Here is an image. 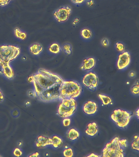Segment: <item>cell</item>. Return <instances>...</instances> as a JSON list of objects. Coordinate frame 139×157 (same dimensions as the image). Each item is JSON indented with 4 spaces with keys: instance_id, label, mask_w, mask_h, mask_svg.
Masks as SVG:
<instances>
[{
    "instance_id": "27",
    "label": "cell",
    "mask_w": 139,
    "mask_h": 157,
    "mask_svg": "<svg viewBox=\"0 0 139 157\" xmlns=\"http://www.w3.org/2000/svg\"><path fill=\"white\" fill-rule=\"evenodd\" d=\"M71 124V119L66 118L63 120V125L64 127H68Z\"/></svg>"
},
{
    "instance_id": "15",
    "label": "cell",
    "mask_w": 139,
    "mask_h": 157,
    "mask_svg": "<svg viewBox=\"0 0 139 157\" xmlns=\"http://www.w3.org/2000/svg\"><path fill=\"white\" fill-rule=\"evenodd\" d=\"M79 136H80V134L74 128L70 129L67 133V138L72 140H74L76 139L79 137Z\"/></svg>"
},
{
    "instance_id": "4",
    "label": "cell",
    "mask_w": 139,
    "mask_h": 157,
    "mask_svg": "<svg viewBox=\"0 0 139 157\" xmlns=\"http://www.w3.org/2000/svg\"><path fill=\"white\" fill-rule=\"evenodd\" d=\"M119 138L115 137L110 143L106 144L105 147L103 150L102 157H123L124 153L120 145Z\"/></svg>"
},
{
    "instance_id": "21",
    "label": "cell",
    "mask_w": 139,
    "mask_h": 157,
    "mask_svg": "<svg viewBox=\"0 0 139 157\" xmlns=\"http://www.w3.org/2000/svg\"><path fill=\"white\" fill-rule=\"evenodd\" d=\"M139 85L138 80L135 82V84L131 88V91L135 95H138L139 93Z\"/></svg>"
},
{
    "instance_id": "8",
    "label": "cell",
    "mask_w": 139,
    "mask_h": 157,
    "mask_svg": "<svg viewBox=\"0 0 139 157\" xmlns=\"http://www.w3.org/2000/svg\"><path fill=\"white\" fill-rule=\"evenodd\" d=\"M71 13V8L65 6L60 8L54 12V15L58 22H65L68 19Z\"/></svg>"
},
{
    "instance_id": "19",
    "label": "cell",
    "mask_w": 139,
    "mask_h": 157,
    "mask_svg": "<svg viewBox=\"0 0 139 157\" xmlns=\"http://www.w3.org/2000/svg\"><path fill=\"white\" fill-rule=\"evenodd\" d=\"M98 96L100 98V100L102 101L103 103L105 105H107L112 102V100L109 97L100 94H98Z\"/></svg>"
},
{
    "instance_id": "11",
    "label": "cell",
    "mask_w": 139,
    "mask_h": 157,
    "mask_svg": "<svg viewBox=\"0 0 139 157\" xmlns=\"http://www.w3.org/2000/svg\"><path fill=\"white\" fill-rule=\"evenodd\" d=\"M96 63V60L93 57L88 58L84 60L81 66V69L86 71L91 70L95 67Z\"/></svg>"
},
{
    "instance_id": "12",
    "label": "cell",
    "mask_w": 139,
    "mask_h": 157,
    "mask_svg": "<svg viewBox=\"0 0 139 157\" xmlns=\"http://www.w3.org/2000/svg\"><path fill=\"white\" fill-rule=\"evenodd\" d=\"M52 145V139L40 136L38 137L37 143L38 147H44L47 145Z\"/></svg>"
},
{
    "instance_id": "6",
    "label": "cell",
    "mask_w": 139,
    "mask_h": 157,
    "mask_svg": "<svg viewBox=\"0 0 139 157\" xmlns=\"http://www.w3.org/2000/svg\"><path fill=\"white\" fill-rule=\"evenodd\" d=\"M132 116V115L127 111L117 109L114 111L111 118L118 127L125 128L129 123Z\"/></svg>"
},
{
    "instance_id": "25",
    "label": "cell",
    "mask_w": 139,
    "mask_h": 157,
    "mask_svg": "<svg viewBox=\"0 0 139 157\" xmlns=\"http://www.w3.org/2000/svg\"><path fill=\"white\" fill-rule=\"evenodd\" d=\"M116 48L119 52H123L125 51V46L122 43L117 42L116 44Z\"/></svg>"
},
{
    "instance_id": "1",
    "label": "cell",
    "mask_w": 139,
    "mask_h": 157,
    "mask_svg": "<svg viewBox=\"0 0 139 157\" xmlns=\"http://www.w3.org/2000/svg\"><path fill=\"white\" fill-rule=\"evenodd\" d=\"M32 77L36 97L40 100L47 102L60 100L63 81L60 76L40 69Z\"/></svg>"
},
{
    "instance_id": "29",
    "label": "cell",
    "mask_w": 139,
    "mask_h": 157,
    "mask_svg": "<svg viewBox=\"0 0 139 157\" xmlns=\"http://www.w3.org/2000/svg\"><path fill=\"white\" fill-rule=\"evenodd\" d=\"M13 154L16 156L19 157L22 155V152L19 149L16 148L13 151Z\"/></svg>"
},
{
    "instance_id": "23",
    "label": "cell",
    "mask_w": 139,
    "mask_h": 157,
    "mask_svg": "<svg viewBox=\"0 0 139 157\" xmlns=\"http://www.w3.org/2000/svg\"><path fill=\"white\" fill-rule=\"evenodd\" d=\"M63 48L64 52L67 55H70L72 53V48L70 44H64L63 45Z\"/></svg>"
},
{
    "instance_id": "3",
    "label": "cell",
    "mask_w": 139,
    "mask_h": 157,
    "mask_svg": "<svg viewBox=\"0 0 139 157\" xmlns=\"http://www.w3.org/2000/svg\"><path fill=\"white\" fill-rule=\"evenodd\" d=\"M81 91L82 88L78 83L73 81H63L61 88L60 100L76 98L81 95Z\"/></svg>"
},
{
    "instance_id": "14",
    "label": "cell",
    "mask_w": 139,
    "mask_h": 157,
    "mask_svg": "<svg viewBox=\"0 0 139 157\" xmlns=\"http://www.w3.org/2000/svg\"><path fill=\"white\" fill-rule=\"evenodd\" d=\"M30 50L31 53L34 55H38L43 51V47L40 44H34L30 48Z\"/></svg>"
},
{
    "instance_id": "31",
    "label": "cell",
    "mask_w": 139,
    "mask_h": 157,
    "mask_svg": "<svg viewBox=\"0 0 139 157\" xmlns=\"http://www.w3.org/2000/svg\"><path fill=\"white\" fill-rule=\"evenodd\" d=\"M85 0H71V1L74 4H81L85 1Z\"/></svg>"
},
{
    "instance_id": "7",
    "label": "cell",
    "mask_w": 139,
    "mask_h": 157,
    "mask_svg": "<svg viewBox=\"0 0 139 157\" xmlns=\"http://www.w3.org/2000/svg\"><path fill=\"white\" fill-rule=\"evenodd\" d=\"M98 77L94 73L90 72L85 75L82 79L84 85L91 90H94L98 86Z\"/></svg>"
},
{
    "instance_id": "30",
    "label": "cell",
    "mask_w": 139,
    "mask_h": 157,
    "mask_svg": "<svg viewBox=\"0 0 139 157\" xmlns=\"http://www.w3.org/2000/svg\"><path fill=\"white\" fill-rule=\"evenodd\" d=\"M11 1V0H0V5L1 6H6Z\"/></svg>"
},
{
    "instance_id": "10",
    "label": "cell",
    "mask_w": 139,
    "mask_h": 157,
    "mask_svg": "<svg viewBox=\"0 0 139 157\" xmlns=\"http://www.w3.org/2000/svg\"><path fill=\"white\" fill-rule=\"evenodd\" d=\"M83 111L88 115H93L98 110V106L95 102L89 101L84 104Z\"/></svg>"
},
{
    "instance_id": "22",
    "label": "cell",
    "mask_w": 139,
    "mask_h": 157,
    "mask_svg": "<svg viewBox=\"0 0 139 157\" xmlns=\"http://www.w3.org/2000/svg\"><path fill=\"white\" fill-rule=\"evenodd\" d=\"M139 137L138 135H135L134 136V139L132 144V149L134 150H137L138 151L139 149Z\"/></svg>"
},
{
    "instance_id": "2",
    "label": "cell",
    "mask_w": 139,
    "mask_h": 157,
    "mask_svg": "<svg viewBox=\"0 0 139 157\" xmlns=\"http://www.w3.org/2000/svg\"><path fill=\"white\" fill-rule=\"evenodd\" d=\"M19 48L13 45L0 46V66L1 68L9 66V63L17 57L20 54Z\"/></svg>"
},
{
    "instance_id": "9",
    "label": "cell",
    "mask_w": 139,
    "mask_h": 157,
    "mask_svg": "<svg viewBox=\"0 0 139 157\" xmlns=\"http://www.w3.org/2000/svg\"><path fill=\"white\" fill-rule=\"evenodd\" d=\"M131 56L128 52H124L119 55L117 67L119 70L126 68L130 63Z\"/></svg>"
},
{
    "instance_id": "26",
    "label": "cell",
    "mask_w": 139,
    "mask_h": 157,
    "mask_svg": "<svg viewBox=\"0 0 139 157\" xmlns=\"http://www.w3.org/2000/svg\"><path fill=\"white\" fill-rule=\"evenodd\" d=\"M126 140L124 139L121 140H119L120 145L121 147H127V144H126Z\"/></svg>"
},
{
    "instance_id": "36",
    "label": "cell",
    "mask_w": 139,
    "mask_h": 157,
    "mask_svg": "<svg viewBox=\"0 0 139 157\" xmlns=\"http://www.w3.org/2000/svg\"><path fill=\"white\" fill-rule=\"evenodd\" d=\"M136 114L137 115L138 118H139V109H138V111H136Z\"/></svg>"
},
{
    "instance_id": "28",
    "label": "cell",
    "mask_w": 139,
    "mask_h": 157,
    "mask_svg": "<svg viewBox=\"0 0 139 157\" xmlns=\"http://www.w3.org/2000/svg\"><path fill=\"white\" fill-rule=\"evenodd\" d=\"M101 44L104 47H107L109 45V42L107 38H104L101 41Z\"/></svg>"
},
{
    "instance_id": "35",
    "label": "cell",
    "mask_w": 139,
    "mask_h": 157,
    "mask_svg": "<svg viewBox=\"0 0 139 157\" xmlns=\"http://www.w3.org/2000/svg\"><path fill=\"white\" fill-rule=\"evenodd\" d=\"M88 157H98V156L97 155H95L94 154H93V153H92V154H91V155H90L88 156Z\"/></svg>"
},
{
    "instance_id": "16",
    "label": "cell",
    "mask_w": 139,
    "mask_h": 157,
    "mask_svg": "<svg viewBox=\"0 0 139 157\" xmlns=\"http://www.w3.org/2000/svg\"><path fill=\"white\" fill-rule=\"evenodd\" d=\"M81 35L82 38L84 39H89L92 37V32L90 29H88V28H84L81 31Z\"/></svg>"
},
{
    "instance_id": "20",
    "label": "cell",
    "mask_w": 139,
    "mask_h": 157,
    "mask_svg": "<svg viewBox=\"0 0 139 157\" xmlns=\"http://www.w3.org/2000/svg\"><path fill=\"white\" fill-rule=\"evenodd\" d=\"M14 34L17 38L22 40H24L26 38V34L22 32L19 28H16L14 29Z\"/></svg>"
},
{
    "instance_id": "33",
    "label": "cell",
    "mask_w": 139,
    "mask_h": 157,
    "mask_svg": "<svg viewBox=\"0 0 139 157\" xmlns=\"http://www.w3.org/2000/svg\"><path fill=\"white\" fill-rule=\"evenodd\" d=\"M129 75V76H130L131 77H133L135 76V72H131L130 73Z\"/></svg>"
},
{
    "instance_id": "5",
    "label": "cell",
    "mask_w": 139,
    "mask_h": 157,
    "mask_svg": "<svg viewBox=\"0 0 139 157\" xmlns=\"http://www.w3.org/2000/svg\"><path fill=\"white\" fill-rule=\"evenodd\" d=\"M77 103L74 98L63 99L58 107V115L62 118H67L73 114L76 110Z\"/></svg>"
},
{
    "instance_id": "17",
    "label": "cell",
    "mask_w": 139,
    "mask_h": 157,
    "mask_svg": "<svg viewBox=\"0 0 139 157\" xmlns=\"http://www.w3.org/2000/svg\"><path fill=\"white\" fill-rule=\"evenodd\" d=\"M52 141L53 146L54 148H58L60 147L63 144V140L60 137H58L57 136H54L52 139Z\"/></svg>"
},
{
    "instance_id": "24",
    "label": "cell",
    "mask_w": 139,
    "mask_h": 157,
    "mask_svg": "<svg viewBox=\"0 0 139 157\" xmlns=\"http://www.w3.org/2000/svg\"><path fill=\"white\" fill-rule=\"evenodd\" d=\"M73 151L72 149H65L63 152V155L66 157H72L73 156Z\"/></svg>"
},
{
    "instance_id": "32",
    "label": "cell",
    "mask_w": 139,
    "mask_h": 157,
    "mask_svg": "<svg viewBox=\"0 0 139 157\" xmlns=\"http://www.w3.org/2000/svg\"><path fill=\"white\" fill-rule=\"evenodd\" d=\"M3 94H2V93L1 91L0 90V102L3 100Z\"/></svg>"
},
{
    "instance_id": "34",
    "label": "cell",
    "mask_w": 139,
    "mask_h": 157,
    "mask_svg": "<svg viewBox=\"0 0 139 157\" xmlns=\"http://www.w3.org/2000/svg\"><path fill=\"white\" fill-rule=\"evenodd\" d=\"M28 82H32V76H30V77H29L28 78Z\"/></svg>"
},
{
    "instance_id": "13",
    "label": "cell",
    "mask_w": 139,
    "mask_h": 157,
    "mask_svg": "<svg viewBox=\"0 0 139 157\" xmlns=\"http://www.w3.org/2000/svg\"><path fill=\"white\" fill-rule=\"evenodd\" d=\"M98 131L97 124L95 122H93L88 125L85 132L89 136H93L98 133Z\"/></svg>"
},
{
    "instance_id": "18",
    "label": "cell",
    "mask_w": 139,
    "mask_h": 157,
    "mask_svg": "<svg viewBox=\"0 0 139 157\" xmlns=\"http://www.w3.org/2000/svg\"><path fill=\"white\" fill-rule=\"evenodd\" d=\"M49 50L51 52L54 54H58L61 51L60 45L56 43L52 44L49 48Z\"/></svg>"
}]
</instances>
